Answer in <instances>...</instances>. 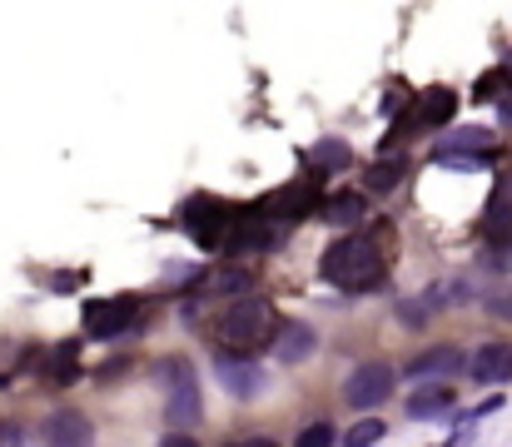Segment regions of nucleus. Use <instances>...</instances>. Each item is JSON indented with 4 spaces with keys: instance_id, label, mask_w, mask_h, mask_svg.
Returning <instances> with one entry per match:
<instances>
[{
    "instance_id": "26",
    "label": "nucleus",
    "mask_w": 512,
    "mask_h": 447,
    "mask_svg": "<svg viewBox=\"0 0 512 447\" xmlns=\"http://www.w3.org/2000/svg\"><path fill=\"white\" fill-rule=\"evenodd\" d=\"M488 308H493L498 318H508V323H512V298H488Z\"/></svg>"
},
{
    "instance_id": "2",
    "label": "nucleus",
    "mask_w": 512,
    "mask_h": 447,
    "mask_svg": "<svg viewBox=\"0 0 512 447\" xmlns=\"http://www.w3.org/2000/svg\"><path fill=\"white\" fill-rule=\"evenodd\" d=\"M279 338L274 328V308L264 298H234L219 318V343H224V358H254L259 348H269Z\"/></svg>"
},
{
    "instance_id": "29",
    "label": "nucleus",
    "mask_w": 512,
    "mask_h": 447,
    "mask_svg": "<svg viewBox=\"0 0 512 447\" xmlns=\"http://www.w3.org/2000/svg\"><path fill=\"white\" fill-rule=\"evenodd\" d=\"M443 447H448V443H443Z\"/></svg>"
},
{
    "instance_id": "7",
    "label": "nucleus",
    "mask_w": 512,
    "mask_h": 447,
    "mask_svg": "<svg viewBox=\"0 0 512 447\" xmlns=\"http://www.w3.org/2000/svg\"><path fill=\"white\" fill-rule=\"evenodd\" d=\"M140 313V298H100V303H85V333L90 338H115L135 323Z\"/></svg>"
},
{
    "instance_id": "11",
    "label": "nucleus",
    "mask_w": 512,
    "mask_h": 447,
    "mask_svg": "<svg viewBox=\"0 0 512 447\" xmlns=\"http://www.w3.org/2000/svg\"><path fill=\"white\" fill-rule=\"evenodd\" d=\"M468 373H473V383H508L512 378V343H483V348L468 358Z\"/></svg>"
},
{
    "instance_id": "19",
    "label": "nucleus",
    "mask_w": 512,
    "mask_h": 447,
    "mask_svg": "<svg viewBox=\"0 0 512 447\" xmlns=\"http://www.w3.org/2000/svg\"><path fill=\"white\" fill-rule=\"evenodd\" d=\"M309 159H314V169H329V174H334V169H348V159H353V154H348L343 140H324V145H314Z\"/></svg>"
},
{
    "instance_id": "14",
    "label": "nucleus",
    "mask_w": 512,
    "mask_h": 447,
    "mask_svg": "<svg viewBox=\"0 0 512 447\" xmlns=\"http://www.w3.org/2000/svg\"><path fill=\"white\" fill-rule=\"evenodd\" d=\"M453 110H458V95L448 85H433L418 95V125H443V120H453Z\"/></svg>"
},
{
    "instance_id": "25",
    "label": "nucleus",
    "mask_w": 512,
    "mask_h": 447,
    "mask_svg": "<svg viewBox=\"0 0 512 447\" xmlns=\"http://www.w3.org/2000/svg\"><path fill=\"white\" fill-rule=\"evenodd\" d=\"M160 447H199V443H194L189 433H165V438H160Z\"/></svg>"
},
{
    "instance_id": "13",
    "label": "nucleus",
    "mask_w": 512,
    "mask_h": 447,
    "mask_svg": "<svg viewBox=\"0 0 512 447\" xmlns=\"http://www.w3.org/2000/svg\"><path fill=\"white\" fill-rule=\"evenodd\" d=\"M483 234L488 244L498 249H512V184H503L493 199H488V214H483Z\"/></svg>"
},
{
    "instance_id": "24",
    "label": "nucleus",
    "mask_w": 512,
    "mask_h": 447,
    "mask_svg": "<svg viewBox=\"0 0 512 447\" xmlns=\"http://www.w3.org/2000/svg\"><path fill=\"white\" fill-rule=\"evenodd\" d=\"M0 447H20V428L0 418Z\"/></svg>"
},
{
    "instance_id": "17",
    "label": "nucleus",
    "mask_w": 512,
    "mask_h": 447,
    "mask_svg": "<svg viewBox=\"0 0 512 447\" xmlns=\"http://www.w3.org/2000/svg\"><path fill=\"white\" fill-rule=\"evenodd\" d=\"M403 179H408V159H403V154L368 164V189H373V194H388V189H398Z\"/></svg>"
},
{
    "instance_id": "9",
    "label": "nucleus",
    "mask_w": 512,
    "mask_h": 447,
    "mask_svg": "<svg viewBox=\"0 0 512 447\" xmlns=\"http://www.w3.org/2000/svg\"><path fill=\"white\" fill-rule=\"evenodd\" d=\"M214 373H219V383H224L229 398H259V393H264V368H259L254 358H224V353H219Z\"/></svg>"
},
{
    "instance_id": "3",
    "label": "nucleus",
    "mask_w": 512,
    "mask_h": 447,
    "mask_svg": "<svg viewBox=\"0 0 512 447\" xmlns=\"http://www.w3.org/2000/svg\"><path fill=\"white\" fill-rule=\"evenodd\" d=\"M239 214L244 209H234V204H224V199H189L184 204V229L204 244V249H229V234H234V224H239Z\"/></svg>"
},
{
    "instance_id": "6",
    "label": "nucleus",
    "mask_w": 512,
    "mask_h": 447,
    "mask_svg": "<svg viewBox=\"0 0 512 447\" xmlns=\"http://www.w3.org/2000/svg\"><path fill=\"white\" fill-rule=\"evenodd\" d=\"M463 368H468L463 348H453V343H438V348H428V353L408 358V383H423V388H433V383H448V378H458Z\"/></svg>"
},
{
    "instance_id": "23",
    "label": "nucleus",
    "mask_w": 512,
    "mask_h": 447,
    "mask_svg": "<svg viewBox=\"0 0 512 447\" xmlns=\"http://www.w3.org/2000/svg\"><path fill=\"white\" fill-rule=\"evenodd\" d=\"M329 219H363V204L358 199H339V204H324Z\"/></svg>"
},
{
    "instance_id": "5",
    "label": "nucleus",
    "mask_w": 512,
    "mask_h": 447,
    "mask_svg": "<svg viewBox=\"0 0 512 447\" xmlns=\"http://www.w3.org/2000/svg\"><path fill=\"white\" fill-rule=\"evenodd\" d=\"M393 388H398V373L388 368V363H358L353 373H348V383H343V403L348 408H358V413H373V408H383L388 398H393Z\"/></svg>"
},
{
    "instance_id": "21",
    "label": "nucleus",
    "mask_w": 512,
    "mask_h": 447,
    "mask_svg": "<svg viewBox=\"0 0 512 447\" xmlns=\"http://www.w3.org/2000/svg\"><path fill=\"white\" fill-rule=\"evenodd\" d=\"M433 159H438L443 169H483V164H488V154H453V149H438Z\"/></svg>"
},
{
    "instance_id": "8",
    "label": "nucleus",
    "mask_w": 512,
    "mask_h": 447,
    "mask_svg": "<svg viewBox=\"0 0 512 447\" xmlns=\"http://www.w3.org/2000/svg\"><path fill=\"white\" fill-rule=\"evenodd\" d=\"M314 204H319L314 179H299V184H289V189H274V194L259 204V214H264V219H274V224H289V219H304Z\"/></svg>"
},
{
    "instance_id": "20",
    "label": "nucleus",
    "mask_w": 512,
    "mask_h": 447,
    "mask_svg": "<svg viewBox=\"0 0 512 447\" xmlns=\"http://www.w3.org/2000/svg\"><path fill=\"white\" fill-rule=\"evenodd\" d=\"M383 433H388V423H378V418H368V423H358L343 443L348 447H373V443H383Z\"/></svg>"
},
{
    "instance_id": "28",
    "label": "nucleus",
    "mask_w": 512,
    "mask_h": 447,
    "mask_svg": "<svg viewBox=\"0 0 512 447\" xmlns=\"http://www.w3.org/2000/svg\"><path fill=\"white\" fill-rule=\"evenodd\" d=\"M244 447H279V443H269V438H249Z\"/></svg>"
},
{
    "instance_id": "22",
    "label": "nucleus",
    "mask_w": 512,
    "mask_h": 447,
    "mask_svg": "<svg viewBox=\"0 0 512 447\" xmlns=\"http://www.w3.org/2000/svg\"><path fill=\"white\" fill-rule=\"evenodd\" d=\"M294 447H334V428H329V423H309V428L294 438Z\"/></svg>"
},
{
    "instance_id": "1",
    "label": "nucleus",
    "mask_w": 512,
    "mask_h": 447,
    "mask_svg": "<svg viewBox=\"0 0 512 447\" xmlns=\"http://www.w3.org/2000/svg\"><path fill=\"white\" fill-rule=\"evenodd\" d=\"M319 269H324V279H329L334 289L363 294V289L383 284V249H378L368 234H343V239H334V244L324 249Z\"/></svg>"
},
{
    "instance_id": "10",
    "label": "nucleus",
    "mask_w": 512,
    "mask_h": 447,
    "mask_svg": "<svg viewBox=\"0 0 512 447\" xmlns=\"http://www.w3.org/2000/svg\"><path fill=\"white\" fill-rule=\"evenodd\" d=\"M40 433H45V447H95V428H90V418H85V413H75V408L50 413Z\"/></svg>"
},
{
    "instance_id": "12",
    "label": "nucleus",
    "mask_w": 512,
    "mask_h": 447,
    "mask_svg": "<svg viewBox=\"0 0 512 447\" xmlns=\"http://www.w3.org/2000/svg\"><path fill=\"white\" fill-rule=\"evenodd\" d=\"M314 348H319V338H314V328H309V323H284V328H279V338H274V353H279V363H284V368L309 363V358H314Z\"/></svg>"
},
{
    "instance_id": "18",
    "label": "nucleus",
    "mask_w": 512,
    "mask_h": 447,
    "mask_svg": "<svg viewBox=\"0 0 512 447\" xmlns=\"http://www.w3.org/2000/svg\"><path fill=\"white\" fill-rule=\"evenodd\" d=\"M443 149H453V154H488L493 149V130H453Z\"/></svg>"
},
{
    "instance_id": "16",
    "label": "nucleus",
    "mask_w": 512,
    "mask_h": 447,
    "mask_svg": "<svg viewBox=\"0 0 512 447\" xmlns=\"http://www.w3.org/2000/svg\"><path fill=\"white\" fill-rule=\"evenodd\" d=\"M249 284H254V269L234 264V269H214V274H204V279H199V294H244Z\"/></svg>"
},
{
    "instance_id": "15",
    "label": "nucleus",
    "mask_w": 512,
    "mask_h": 447,
    "mask_svg": "<svg viewBox=\"0 0 512 447\" xmlns=\"http://www.w3.org/2000/svg\"><path fill=\"white\" fill-rule=\"evenodd\" d=\"M453 408V388L448 383H433V388H418L408 393V418H438Z\"/></svg>"
},
{
    "instance_id": "27",
    "label": "nucleus",
    "mask_w": 512,
    "mask_h": 447,
    "mask_svg": "<svg viewBox=\"0 0 512 447\" xmlns=\"http://www.w3.org/2000/svg\"><path fill=\"white\" fill-rule=\"evenodd\" d=\"M493 269H512V249H498V264Z\"/></svg>"
},
{
    "instance_id": "4",
    "label": "nucleus",
    "mask_w": 512,
    "mask_h": 447,
    "mask_svg": "<svg viewBox=\"0 0 512 447\" xmlns=\"http://www.w3.org/2000/svg\"><path fill=\"white\" fill-rule=\"evenodd\" d=\"M155 373H160V378H174V383H165V388H170L165 423H170L174 433H189V428L199 423V413H204V403H199V383H194V368H189L184 358H170V363H160Z\"/></svg>"
}]
</instances>
